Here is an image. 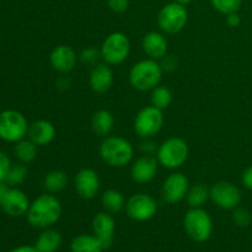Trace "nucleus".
I'll use <instances>...</instances> for the list:
<instances>
[{
	"label": "nucleus",
	"mask_w": 252,
	"mask_h": 252,
	"mask_svg": "<svg viewBox=\"0 0 252 252\" xmlns=\"http://www.w3.org/2000/svg\"><path fill=\"white\" fill-rule=\"evenodd\" d=\"M140 150L145 155H154L158 152V144L152 139V138H143L142 143L139 145Z\"/></svg>",
	"instance_id": "35"
},
{
	"label": "nucleus",
	"mask_w": 252,
	"mask_h": 252,
	"mask_svg": "<svg viewBox=\"0 0 252 252\" xmlns=\"http://www.w3.org/2000/svg\"><path fill=\"white\" fill-rule=\"evenodd\" d=\"M159 161L153 155H145L137 158L130 166V177L135 184H149L157 176Z\"/></svg>",
	"instance_id": "14"
},
{
	"label": "nucleus",
	"mask_w": 252,
	"mask_h": 252,
	"mask_svg": "<svg viewBox=\"0 0 252 252\" xmlns=\"http://www.w3.org/2000/svg\"><path fill=\"white\" fill-rule=\"evenodd\" d=\"M37 145L34 144L32 140L29 138H24V139L19 140L15 143L14 147V154L16 159L22 164H30L37 157Z\"/></svg>",
	"instance_id": "27"
},
{
	"label": "nucleus",
	"mask_w": 252,
	"mask_h": 252,
	"mask_svg": "<svg viewBox=\"0 0 252 252\" xmlns=\"http://www.w3.org/2000/svg\"><path fill=\"white\" fill-rule=\"evenodd\" d=\"M29 122L24 113L17 110H4L0 112V139L7 143H16L27 137Z\"/></svg>",
	"instance_id": "5"
},
{
	"label": "nucleus",
	"mask_w": 252,
	"mask_h": 252,
	"mask_svg": "<svg viewBox=\"0 0 252 252\" xmlns=\"http://www.w3.org/2000/svg\"><path fill=\"white\" fill-rule=\"evenodd\" d=\"M241 182H243L245 189L252 191V165L244 170L243 175H241Z\"/></svg>",
	"instance_id": "37"
},
{
	"label": "nucleus",
	"mask_w": 252,
	"mask_h": 252,
	"mask_svg": "<svg viewBox=\"0 0 252 252\" xmlns=\"http://www.w3.org/2000/svg\"><path fill=\"white\" fill-rule=\"evenodd\" d=\"M226 16V25L231 29H235V27H239L241 24V16L238 12H230V14L225 15Z\"/></svg>",
	"instance_id": "38"
},
{
	"label": "nucleus",
	"mask_w": 252,
	"mask_h": 252,
	"mask_svg": "<svg viewBox=\"0 0 252 252\" xmlns=\"http://www.w3.org/2000/svg\"><path fill=\"white\" fill-rule=\"evenodd\" d=\"M9 252H39L37 250L34 246H30V245H21V246H17V248L12 249L11 251Z\"/></svg>",
	"instance_id": "40"
},
{
	"label": "nucleus",
	"mask_w": 252,
	"mask_h": 252,
	"mask_svg": "<svg viewBox=\"0 0 252 252\" xmlns=\"http://www.w3.org/2000/svg\"><path fill=\"white\" fill-rule=\"evenodd\" d=\"M101 59L108 65L122 64L130 53V41L123 32H112L101 44Z\"/></svg>",
	"instance_id": "7"
},
{
	"label": "nucleus",
	"mask_w": 252,
	"mask_h": 252,
	"mask_svg": "<svg viewBox=\"0 0 252 252\" xmlns=\"http://www.w3.org/2000/svg\"><path fill=\"white\" fill-rule=\"evenodd\" d=\"M10 186L6 184V182H0V203H1L2 198L5 197V194H6V192L9 191Z\"/></svg>",
	"instance_id": "41"
},
{
	"label": "nucleus",
	"mask_w": 252,
	"mask_h": 252,
	"mask_svg": "<svg viewBox=\"0 0 252 252\" xmlns=\"http://www.w3.org/2000/svg\"><path fill=\"white\" fill-rule=\"evenodd\" d=\"M174 1H176V2H179V4L185 5V6H186V5H189L192 0H174Z\"/></svg>",
	"instance_id": "42"
},
{
	"label": "nucleus",
	"mask_w": 252,
	"mask_h": 252,
	"mask_svg": "<svg viewBox=\"0 0 252 252\" xmlns=\"http://www.w3.org/2000/svg\"><path fill=\"white\" fill-rule=\"evenodd\" d=\"M94 235L100 240L103 249H110L113 244L116 231V221L111 213L101 212L97 213L93 219Z\"/></svg>",
	"instance_id": "16"
},
{
	"label": "nucleus",
	"mask_w": 252,
	"mask_h": 252,
	"mask_svg": "<svg viewBox=\"0 0 252 252\" xmlns=\"http://www.w3.org/2000/svg\"><path fill=\"white\" fill-rule=\"evenodd\" d=\"M189 148L186 140L180 137H172L162 142L157 152V159L165 169L175 170L187 161Z\"/></svg>",
	"instance_id": "4"
},
{
	"label": "nucleus",
	"mask_w": 252,
	"mask_h": 252,
	"mask_svg": "<svg viewBox=\"0 0 252 252\" xmlns=\"http://www.w3.org/2000/svg\"><path fill=\"white\" fill-rule=\"evenodd\" d=\"M189 189V182L182 172H172L162 184V199L169 204H177L184 201Z\"/></svg>",
	"instance_id": "12"
},
{
	"label": "nucleus",
	"mask_w": 252,
	"mask_h": 252,
	"mask_svg": "<svg viewBox=\"0 0 252 252\" xmlns=\"http://www.w3.org/2000/svg\"><path fill=\"white\" fill-rule=\"evenodd\" d=\"M78 59L79 57L76 52L66 44L57 46L49 54V63L52 68L61 74L70 73L76 66Z\"/></svg>",
	"instance_id": "17"
},
{
	"label": "nucleus",
	"mask_w": 252,
	"mask_h": 252,
	"mask_svg": "<svg viewBox=\"0 0 252 252\" xmlns=\"http://www.w3.org/2000/svg\"><path fill=\"white\" fill-rule=\"evenodd\" d=\"M70 86V80H69L66 76H61V78L57 80V88L62 89V90H66Z\"/></svg>",
	"instance_id": "39"
},
{
	"label": "nucleus",
	"mask_w": 252,
	"mask_h": 252,
	"mask_svg": "<svg viewBox=\"0 0 252 252\" xmlns=\"http://www.w3.org/2000/svg\"><path fill=\"white\" fill-rule=\"evenodd\" d=\"M150 102L154 107L164 111L171 105L172 102V93L167 86L158 85L154 88L150 94Z\"/></svg>",
	"instance_id": "28"
},
{
	"label": "nucleus",
	"mask_w": 252,
	"mask_h": 252,
	"mask_svg": "<svg viewBox=\"0 0 252 252\" xmlns=\"http://www.w3.org/2000/svg\"><path fill=\"white\" fill-rule=\"evenodd\" d=\"M211 4L217 11L228 15L230 12H238L243 5V0H211Z\"/></svg>",
	"instance_id": "30"
},
{
	"label": "nucleus",
	"mask_w": 252,
	"mask_h": 252,
	"mask_svg": "<svg viewBox=\"0 0 252 252\" xmlns=\"http://www.w3.org/2000/svg\"><path fill=\"white\" fill-rule=\"evenodd\" d=\"M126 212L135 221H147L155 217L158 203L150 194L137 193L130 196L126 202Z\"/></svg>",
	"instance_id": "11"
},
{
	"label": "nucleus",
	"mask_w": 252,
	"mask_h": 252,
	"mask_svg": "<svg viewBox=\"0 0 252 252\" xmlns=\"http://www.w3.org/2000/svg\"><path fill=\"white\" fill-rule=\"evenodd\" d=\"M187 21H189L187 7L176 1L164 5L158 14V26L164 33H179L186 27Z\"/></svg>",
	"instance_id": "8"
},
{
	"label": "nucleus",
	"mask_w": 252,
	"mask_h": 252,
	"mask_svg": "<svg viewBox=\"0 0 252 252\" xmlns=\"http://www.w3.org/2000/svg\"><path fill=\"white\" fill-rule=\"evenodd\" d=\"M231 218H233L234 224L240 226V228L249 226L252 221V216L250 211L246 208H243V207H236L235 209H233Z\"/></svg>",
	"instance_id": "31"
},
{
	"label": "nucleus",
	"mask_w": 252,
	"mask_h": 252,
	"mask_svg": "<svg viewBox=\"0 0 252 252\" xmlns=\"http://www.w3.org/2000/svg\"><path fill=\"white\" fill-rule=\"evenodd\" d=\"M101 203L108 213H120L123 208H126V198L117 189H106L101 197Z\"/></svg>",
	"instance_id": "24"
},
{
	"label": "nucleus",
	"mask_w": 252,
	"mask_h": 252,
	"mask_svg": "<svg viewBox=\"0 0 252 252\" xmlns=\"http://www.w3.org/2000/svg\"><path fill=\"white\" fill-rule=\"evenodd\" d=\"M100 177L94 169L85 167L76 172L74 177V187L79 197L84 199H93L100 191Z\"/></svg>",
	"instance_id": "13"
},
{
	"label": "nucleus",
	"mask_w": 252,
	"mask_h": 252,
	"mask_svg": "<svg viewBox=\"0 0 252 252\" xmlns=\"http://www.w3.org/2000/svg\"><path fill=\"white\" fill-rule=\"evenodd\" d=\"M115 127V117L107 110H100L91 118V128L98 137H108Z\"/></svg>",
	"instance_id": "21"
},
{
	"label": "nucleus",
	"mask_w": 252,
	"mask_h": 252,
	"mask_svg": "<svg viewBox=\"0 0 252 252\" xmlns=\"http://www.w3.org/2000/svg\"><path fill=\"white\" fill-rule=\"evenodd\" d=\"M142 48L149 58L160 61L167 54L169 42H167L165 34L161 32L150 31L143 37Z\"/></svg>",
	"instance_id": "19"
},
{
	"label": "nucleus",
	"mask_w": 252,
	"mask_h": 252,
	"mask_svg": "<svg viewBox=\"0 0 252 252\" xmlns=\"http://www.w3.org/2000/svg\"><path fill=\"white\" fill-rule=\"evenodd\" d=\"M162 73L159 62L152 58L142 59L130 68L129 83L138 91H152L160 85Z\"/></svg>",
	"instance_id": "3"
},
{
	"label": "nucleus",
	"mask_w": 252,
	"mask_h": 252,
	"mask_svg": "<svg viewBox=\"0 0 252 252\" xmlns=\"http://www.w3.org/2000/svg\"><path fill=\"white\" fill-rule=\"evenodd\" d=\"M160 61H162L161 63H160V65H161L162 70L164 71H172L177 68V61L174 56H167L166 54V56L162 59H160Z\"/></svg>",
	"instance_id": "36"
},
{
	"label": "nucleus",
	"mask_w": 252,
	"mask_h": 252,
	"mask_svg": "<svg viewBox=\"0 0 252 252\" xmlns=\"http://www.w3.org/2000/svg\"><path fill=\"white\" fill-rule=\"evenodd\" d=\"M208 199H211V189L204 184H196L189 189L186 201L191 208H202Z\"/></svg>",
	"instance_id": "25"
},
{
	"label": "nucleus",
	"mask_w": 252,
	"mask_h": 252,
	"mask_svg": "<svg viewBox=\"0 0 252 252\" xmlns=\"http://www.w3.org/2000/svg\"><path fill=\"white\" fill-rule=\"evenodd\" d=\"M113 71L111 66L106 63H97L93 66L89 76V84L94 93L103 94L108 93L113 85Z\"/></svg>",
	"instance_id": "18"
},
{
	"label": "nucleus",
	"mask_w": 252,
	"mask_h": 252,
	"mask_svg": "<svg viewBox=\"0 0 252 252\" xmlns=\"http://www.w3.org/2000/svg\"><path fill=\"white\" fill-rule=\"evenodd\" d=\"M98 152L101 159L108 166L117 167V169L129 165L134 157V148L132 143L118 135H108L103 138Z\"/></svg>",
	"instance_id": "2"
},
{
	"label": "nucleus",
	"mask_w": 252,
	"mask_h": 252,
	"mask_svg": "<svg viewBox=\"0 0 252 252\" xmlns=\"http://www.w3.org/2000/svg\"><path fill=\"white\" fill-rule=\"evenodd\" d=\"M100 58V49L95 48V47H88V48L83 49L81 53L79 54V61H80L81 63L86 64V65H96Z\"/></svg>",
	"instance_id": "32"
},
{
	"label": "nucleus",
	"mask_w": 252,
	"mask_h": 252,
	"mask_svg": "<svg viewBox=\"0 0 252 252\" xmlns=\"http://www.w3.org/2000/svg\"><path fill=\"white\" fill-rule=\"evenodd\" d=\"M27 175H29V170H27L26 164H22V162L12 164L5 182L10 187H19L26 181Z\"/></svg>",
	"instance_id": "29"
},
{
	"label": "nucleus",
	"mask_w": 252,
	"mask_h": 252,
	"mask_svg": "<svg viewBox=\"0 0 252 252\" xmlns=\"http://www.w3.org/2000/svg\"><path fill=\"white\" fill-rule=\"evenodd\" d=\"M56 127L47 120H38L30 125L27 138L34 143L37 147H46L51 144L56 138Z\"/></svg>",
	"instance_id": "20"
},
{
	"label": "nucleus",
	"mask_w": 252,
	"mask_h": 252,
	"mask_svg": "<svg viewBox=\"0 0 252 252\" xmlns=\"http://www.w3.org/2000/svg\"><path fill=\"white\" fill-rule=\"evenodd\" d=\"M62 241L63 239L61 233L47 228L38 235L34 243V248L39 252H57L62 246Z\"/></svg>",
	"instance_id": "22"
},
{
	"label": "nucleus",
	"mask_w": 252,
	"mask_h": 252,
	"mask_svg": "<svg viewBox=\"0 0 252 252\" xmlns=\"http://www.w3.org/2000/svg\"><path fill=\"white\" fill-rule=\"evenodd\" d=\"M211 199L219 208L233 211L240 206L243 196L239 187L233 182L218 181L211 187Z\"/></svg>",
	"instance_id": "10"
},
{
	"label": "nucleus",
	"mask_w": 252,
	"mask_h": 252,
	"mask_svg": "<svg viewBox=\"0 0 252 252\" xmlns=\"http://www.w3.org/2000/svg\"><path fill=\"white\" fill-rule=\"evenodd\" d=\"M107 5L115 14H123L128 10L129 0H107Z\"/></svg>",
	"instance_id": "34"
},
{
	"label": "nucleus",
	"mask_w": 252,
	"mask_h": 252,
	"mask_svg": "<svg viewBox=\"0 0 252 252\" xmlns=\"http://www.w3.org/2000/svg\"><path fill=\"white\" fill-rule=\"evenodd\" d=\"M62 203L53 193H44L31 202L26 213L27 221L38 229L51 228L62 217Z\"/></svg>",
	"instance_id": "1"
},
{
	"label": "nucleus",
	"mask_w": 252,
	"mask_h": 252,
	"mask_svg": "<svg viewBox=\"0 0 252 252\" xmlns=\"http://www.w3.org/2000/svg\"><path fill=\"white\" fill-rule=\"evenodd\" d=\"M184 228L192 240L204 243L213 233V220L203 208H191L185 214Z\"/></svg>",
	"instance_id": "6"
},
{
	"label": "nucleus",
	"mask_w": 252,
	"mask_h": 252,
	"mask_svg": "<svg viewBox=\"0 0 252 252\" xmlns=\"http://www.w3.org/2000/svg\"><path fill=\"white\" fill-rule=\"evenodd\" d=\"M11 165L12 162L9 155L4 152H0V182L6 181L7 174L11 169Z\"/></svg>",
	"instance_id": "33"
},
{
	"label": "nucleus",
	"mask_w": 252,
	"mask_h": 252,
	"mask_svg": "<svg viewBox=\"0 0 252 252\" xmlns=\"http://www.w3.org/2000/svg\"><path fill=\"white\" fill-rule=\"evenodd\" d=\"M164 113L153 105L142 108L137 113L133 128L140 138H153L161 130L164 126Z\"/></svg>",
	"instance_id": "9"
},
{
	"label": "nucleus",
	"mask_w": 252,
	"mask_h": 252,
	"mask_svg": "<svg viewBox=\"0 0 252 252\" xmlns=\"http://www.w3.org/2000/svg\"><path fill=\"white\" fill-rule=\"evenodd\" d=\"M102 244L100 243L95 235H88V234H81L75 236L70 244L71 252H102Z\"/></svg>",
	"instance_id": "23"
},
{
	"label": "nucleus",
	"mask_w": 252,
	"mask_h": 252,
	"mask_svg": "<svg viewBox=\"0 0 252 252\" xmlns=\"http://www.w3.org/2000/svg\"><path fill=\"white\" fill-rule=\"evenodd\" d=\"M68 185V175L63 170H53L44 176L43 186L48 193L62 192Z\"/></svg>",
	"instance_id": "26"
},
{
	"label": "nucleus",
	"mask_w": 252,
	"mask_h": 252,
	"mask_svg": "<svg viewBox=\"0 0 252 252\" xmlns=\"http://www.w3.org/2000/svg\"><path fill=\"white\" fill-rule=\"evenodd\" d=\"M30 204L31 202L22 189H20L19 187H10L9 191L2 198L0 207L9 217L17 218V217H22L27 213Z\"/></svg>",
	"instance_id": "15"
}]
</instances>
